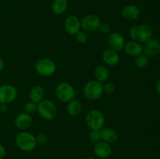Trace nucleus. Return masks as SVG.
I'll return each instance as SVG.
<instances>
[{"instance_id": "f257e3e1", "label": "nucleus", "mask_w": 160, "mask_h": 159, "mask_svg": "<svg viewBox=\"0 0 160 159\" xmlns=\"http://www.w3.org/2000/svg\"><path fill=\"white\" fill-rule=\"evenodd\" d=\"M17 147L24 152H31L37 147L35 136L27 131H21L17 133L15 139Z\"/></svg>"}, {"instance_id": "f03ea898", "label": "nucleus", "mask_w": 160, "mask_h": 159, "mask_svg": "<svg viewBox=\"0 0 160 159\" xmlns=\"http://www.w3.org/2000/svg\"><path fill=\"white\" fill-rule=\"evenodd\" d=\"M129 34L132 41L145 43L152 37V30L147 24H137L130 29Z\"/></svg>"}, {"instance_id": "7ed1b4c3", "label": "nucleus", "mask_w": 160, "mask_h": 159, "mask_svg": "<svg viewBox=\"0 0 160 159\" xmlns=\"http://www.w3.org/2000/svg\"><path fill=\"white\" fill-rule=\"evenodd\" d=\"M37 112L43 119L52 120L57 115V107L51 100L44 99L38 104Z\"/></svg>"}, {"instance_id": "20e7f679", "label": "nucleus", "mask_w": 160, "mask_h": 159, "mask_svg": "<svg viewBox=\"0 0 160 159\" xmlns=\"http://www.w3.org/2000/svg\"><path fill=\"white\" fill-rule=\"evenodd\" d=\"M84 97L90 101H96L103 94V84L95 80L86 83L83 88Z\"/></svg>"}, {"instance_id": "39448f33", "label": "nucleus", "mask_w": 160, "mask_h": 159, "mask_svg": "<svg viewBox=\"0 0 160 159\" xmlns=\"http://www.w3.org/2000/svg\"><path fill=\"white\" fill-rule=\"evenodd\" d=\"M74 88L70 84L67 82H61L56 87V96L58 100L63 103H68L71 100L74 99Z\"/></svg>"}, {"instance_id": "423d86ee", "label": "nucleus", "mask_w": 160, "mask_h": 159, "mask_svg": "<svg viewBox=\"0 0 160 159\" xmlns=\"http://www.w3.org/2000/svg\"><path fill=\"white\" fill-rule=\"evenodd\" d=\"M85 122L90 129H102L105 125L104 115L98 109H92L88 112Z\"/></svg>"}, {"instance_id": "0eeeda50", "label": "nucleus", "mask_w": 160, "mask_h": 159, "mask_svg": "<svg viewBox=\"0 0 160 159\" xmlns=\"http://www.w3.org/2000/svg\"><path fill=\"white\" fill-rule=\"evenodd\" d=\"M34 68L40 76L47 77L54 74L56 70V65L52 59L42 58L36 62Z\"/></svg>"}, {"instance_id": "6e6552de", "label": "nucleus", "mask_w": 160, "mask_h": 159, "mask_svg": "<svg viewBox=\"0 0 160 159\" xmlns=\"http://www.w3.org/2000/svg\"><path fill=\"white\" fill-rule=\"evenodd\" d=\"M17 89L11 84L0 86V104H7L12 103L17 98Z\"/></svg>"}, {"instance_id": "1a4fd4ad", "label": "nucleus", "mask_w": 160, "mask_h": 159, "mask_svg": "<svg viewBox=\"0 0 160 159\" xmlns=\"http://www.w3.org/2000/svg\"><path fill=\"white\" fill-rule=\"evenodd\" d=\"M101 23V20L98 16L88 14L84 16L81 20V26L85 32H93L98 29Z\"/></svg>"}, {"instance_id": "9d476101", "label": "nucleus", "mask_w": 160, "mask_h": 159, "mask_svg": "<svg viewBox=\"0 0 160 159\" xmlns=\"http://www.w3.org/2000/svg\"><path fill=\"white\" fill-rule=\"evenodd\" d=\"M107 41L109 48L117 51V52L123 49V47L126 43L123 36L117 32L111 33L108 37Z\"/></svg>"}, {"instance_id": "9b49d317", "label": "nucleus", "mask_w": 160, "mask_h": 159, "mask_svg": "<svg viewBox=\"0 0 160 159\" xmlns=\"http://www.w3.org/2000/svg\"><path fill=\"white\" fill-rule=\"evenodd\" d=\"M81 20L76 16H69L64 21V29L67 34L75 35L81 31Z\"/></svg>"}, {"instance_id": "f8f14e48", "label": "nucleus", "mask_w": 160, "mask_h": 159, "mask_svg": "<svg viewBox=\"0 0 160 159\" xmlns=\"http://www.w3.org/2000/svg\"><path fill=\"white\" fill-rule=\"evenodd\" d=\"M94 153L98 158H108L112 154V147L109 143L101 140L94 146Z\"/></svg>"}, {"instance_id": "ddd939ff", "label": "nucleus", "mask_w": 160, "mask_h": 159, "mask_svg": "<svg viewBox=\"0 0 160 159\" xmlns=\"http://www.w3.org/2000/svg\"><path fill=\"white\" fill-rule=\"evenodd\" d=\"M33 118L30 114L22 112L17 115L14 119V125L17 129L23 131L28 129L32 125Z\"/></svg>"}, {"instance_id": "4468645a", "label": "nucleus", "mask_w": 160, "mask_h": 159, "mask_svg": "<svg viewBox=\"0 0 160 159\" xmlns=\"http://www.w3.org/2000/svg\"><path fill=\"white\" fill-rule=\"evenodd\" d=\"M143 51L145 55L150 57H155L160 53V42L157 39L150 38L145 42V46L143 47Z\"/></svg>"}, {"instance_id": "2eb2a0df", "label": "nucleus", "mask_w": 160, "mask_h": 159, "mask_svg": "<svg viewBox=\"0 0 160 159\" xmlns=\"http://www.w3.org/2000/svg\"><path fill=\"white\" fill-rule=\"evenodd\" d=\"M141 14V10L138 6L135 5H128L124 6L121 11V15L124 20L133 21L137 20Z\"/></svg>"}, {"instance_id": "dca6fc26", "label": "nucleus", "mask_w": 160, "mask_h": 159, "mask_svg": "<svg viewBox=\"0 0 160 159\" xmlns=\"http://www.w3.org/2000/svg\"><path fill=\"white\" fill-rule=\"evenodd\" d=\"M123 50L129 56L131 57H136L139 55L142 54L143 52V47L141 45V43H138L134 41H130L125 43Z\"/></svg>"}, {"instance_id": "f3484780", "label": "nucleus", "mask_w": 160, "mask_h": 159, "mask_svg": "<svg viewBox=\"0 0 160 159\" xmlns=\"http://www.w3.org/2000/svg\"><path fill=\"white\" fill-rule=\"evenodd\" d=\"M102 60L106 64L110 66H114L120 62V58L118 52L111 48H107L102 53Z\"/></svg>"}, {"instance_id": "a211bd4d", "label": "nucleus", "mask_w": 160, "mask_h": 159, "mask_svg": "<svg viewBox=\"0 0 160 159\" xmlns=\"http://www.w3.org/2000/svg\"><path fill=\"white\" fill-rule=\"evenodd\" d=\"M100 131H101L102 140L103 141L109 144H112L118 140V133L115 129L109 127H103Z\"/></svg>"}, {"instance_id": "6ab92c4d", "label": "nucleus", "mask_w": 160, "mask_h": 159, "mask_svg": "<svg viewBox=\"0 0 160 159\" xmlns=\"http://www.w3.org/2000/svg\"><path fill=\"white\" fill-rule=\"evenodd\" d=\"M45 98V90L40 85H34L29 91V98L31 101L38 104L44 100Z\"/></svg>"}, {"instance_id": "aec40b11", "label": "nucleus", "mask_w": 160, "mask_h": 159, "mask_svg": "<svg viewBox=\"0 0 160 159\" xmlns=\"http://www.w3.org/2000/svg\"><path fill=\"white\" fill-rule=\"evenodd\" d=\"M94 76H95V80L98 81L102 84L106 82L109 76V70L107 69V67L103 65H98L94 71Z\"/></svg>"}, {"instance_id": "412c9836", "label": "nucleus", "mask_w": 160, "mask_h": 159, "mask_svg": "<svg viewBox=\"0 0 160 159\" xmlns=\"http://www.w3.org/2000/svg\"><path fill=\"white\" fill-rule=\"evenodd\" d=\"M67 111L70 116L76 117L79 115L82 111V104L81 101L77 99H73L69 101L67 106Z\"/></svg>"}, {"instance_id": "4be33fe9", "label": "nucleus", "mask_w": 160, "mask_h": 159, "mask_svg": "<svg viewBox=\"0 0 160 159\" xmlns=\"http://www.w3.org/2000/svg\"><path fill=\"white\" fill-rule=\"evenodd\" d=\"M68 8L67 0H54L51 6L52 13L55 15H61L67 11Z\"/></svg>"}, {"instance_id": "5701e85b", "label": "nucleus", "mask_w": 160, "mask_h": 159, "mask_svg": "<svg viewBox=\"0 0 160 159\" xmlns=\"http://www.w3.org/2000/svg\"><path fill=\"white\" fill-rule=\"evenodd\" d=\"M148 63V57L145 54H141L134 57V65L138 68H144Z\"/></svg>"}, {"instance_id": "b1692460", "label": "nucleus", "mask_w": 160, "mask_h": 159, "mask_svg": "<svg viewBox=\"0 0 160 159\" xmlns=\"http://www.w3.org/2000/svg\"><path fill=\"white\" fill-rule=\"evenodd\" d=\"M100 130H101V129H91L88 135L89 140L95 143L101 141L102 137H101V131Z\"/></svg>"}, {"instance_id": "393cba45", "label": "nucleus", "mask_w": 160, "mask_h": 159, "mask_svg": "<svg viewBox=\"0 0 160 159\" xmlns=\"http://www.w3.org/2000/svg\"><path fill=\"white\" fill-rule=\"evenodd\" d=\"M37 106L38 104L30 101L24 104V106H23V110H24V112L31 115V114H34V112H37Z\"/></svg>"}, {"instance_id": "a878e982", "label": "nucleus", "mask_w": 160, "mask_h": 159, "mask_svg": "<svg viewBox=\"0 0 160 159\" xmlns=\"http://www.w3.org/2000/svg\"><path fill=\"white\" fill-rule=\"evenodd\" d=\"M116 86L112 82H106L103 84V93L106 94H112L115 92Z\"/></svg>"}, {"instance_id": "bb28decb", "label": "nucleus", "mask_w": 160, "mask_h": 159, "mask_svg": "<svg viewBox=\"0 0 160 159\" xmlns=\"http://www.w3.org/2000/svg\"><path fill=\"white\" fill-rule=\"evenodd\" d=\"M75 37H76V40L78 43L80 44H84L88 41V34L85 31H80L79 32L75 34Z\"/></svg>"}, {"instance_id": "cd10ccee", "label": "nucleus", "mask_w": 160, "mask_h": 159, "mask_svg": "<svg viewBox=\"0 0 160 159\" xmlns=\"http://www.w3.org/2000/svg\"><path fill=\"white\" fill-rule=\"evenodd\" d=\"M36 139V142H37V144H40V145H43L46 143V142L48 141V137L45 133H38L37 136L35 137Z\"/></svg>"}, {"instance_id": "c85d7f7f", "label": "nucleus", "mask_w": 160, "mask_h": 159, "mask_svg": "<svg viewBox=\"0 0 160 159\" xmlns=\"http://www.w3.org/2000/svg\"><path fill=\"white\" fill-rule=\"evenodd\" d=\"M98 30L103 34H109L111 31V26L108 23H101Z\"/></svg>"}, {"instance_id": "c756f323", "label": "nucleus", "mask_w": 160, "mask_h": 159, "mask_svg": "<svg viewBox=\"0 0 160 159\" xmlns=\"http://www.w3.org/2000/svg\"><path fill=\"white\" fill-rule=\"evenodd\" d=\"M6 155V148L2 144L0 143V159H2Z\"/></svg>"}, {"instance_id": "7c9ffc66", "label": "nucleus", "mask_w": 160, "mask_h": 159, "mask_svg": "<svg viewBox=\"0 0 160 159\" xmlns=\"http://www.w3.org/2000/svg\"><path fill=\"white\" fill-rule=\"evenodd\" d=\"M0 111L2 112H6L7 111V105L5 104H1V105H0Z\"/></svg>"}, {"instance_id": "2f4dec72", "label": "nucleus", "mask_w": 160, "mask_h": 159, "mask_svg": "<svg viewBox=\"0 0 160 159\" xmlns=\"http://www.w3.org/2000/svg\"><path fill=\"white\" fill-rule=\"evenodd\" d=\"M156 92H157V93L160 95V79L157 81V82H156Z\"/></svg>"}, {"instance_id": "473e14b6", "label": "nucleus", "mask_w": 160, "mask_h": 159, "mask_svg": "<svg viewBox=\"0 0 160 159\" xmlns=\"http://www.w3.org/2000/svg\"><path fill=\"white\" fill-rule=\"evenodd\" d=\"M4 65H5L4 60H3L2 58L0 57V73H1V72L2 71L3 68H4Z\"/></svg>"}, {"instance_id": "72a5a7b5", "label": "nucleus", "mask_w": 160, "mask_h": 159, "mask_svg": "<svg viewBox=\"0 0 160 159\" xmlns=\"http://www.w3.org/2000/svg\"><path fill=\"white\" fill-rule=\"evenodd\" d=\"M84 159H97L95 158V157H85V158Z\"/></svg>"}]
</instances>
